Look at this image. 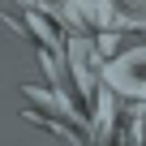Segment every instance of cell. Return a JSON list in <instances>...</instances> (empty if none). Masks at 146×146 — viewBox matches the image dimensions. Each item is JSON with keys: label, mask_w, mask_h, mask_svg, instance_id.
Masks as SVG:
<instances>
[{"label": "cell", "mask_w": 146, "mask_h": 146, "mask_svg": "<svg viewBox=\"0 0 146 146\" xmlns=\"http://www.w3.org/2000/svg\"><path fill=\"white\" fill-rule=\"evenodd\" d=\"M103 82L112 90H120L125 99H146V47L125 52L112 64H103Z\"/></svg>", "instance_id": "obj_1"}]
</instances>
